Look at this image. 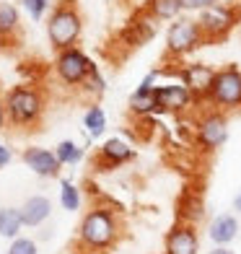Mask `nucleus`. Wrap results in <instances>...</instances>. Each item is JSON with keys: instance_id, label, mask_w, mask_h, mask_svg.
<instances>
[{"instance_id": "21", "label": "nucleus", "mask_w": 241, "mask_h": 254, "mask_svg": "<svg viewBox=\"0 0 241 254\" xmlns=\"http://www.w3.org/2000/svg\"><path fill=\"white\" fill-rule=\"evenodd\" d=\"M83 130H86L88 137H94V140L107 132V112L101 109L96 101L83 112Z\"/></svg>"}, {"instance_id": "24", "label": "nucleus", "mask_w": 241, "mask_h": 254, "mask_svg": "<svg viewBox=\"0 0 241 254\" xmlns=\"http://www.w3.org/2000/svg\"><path fill=\"white\" fill-rule=\"evenodd\" d=\"M55 156L62 166H75L83 161V148H80L75 140H60L55 145Z\"/></svg>"}, {"instance_id": "4", "label": "nucleus", "mask_w": 241, "mask_h": 254, "mask_svg": "<svg viewBox=\"0 0 241 254\" xmlns=\"http://www.w3.org/2000/svg\"><path fill=\"white\" fill-rule=\"evenodd\" d=\"M205 37L200 31V24L194 16H184L169 21L166 34H164V50H166V60H177L181 63L184 57H189L192 52H197L200 47H205Z\"/></svg>"}, {"instance_id": "18", "label": "nucleus", "mask_w": 241, "mask_h": 254, "mask_svg": "<svg viewBox=\"0 0 241 254\" xmlns=\"http://www.w3.org/2000/svg\"><path fill=\"white\" fill-rule=\"evenodd\" d=\"M21 34V13L13 3L0 0V42H13Z\"/></svg>"}, {"instance_id": "23", "label": "nucleus", "mask_w": 241, "mask_h": 254, "mask_svg": "<svg viewBox=\"0 0 241 254\" xmlns=\"http://www.w3.org/2000/svg\"><path fill=\"white\" fill-rule=\"evenodd\" d=\"M80 202H83V197H80L78 184L70 182V179H60V205H62V210L75 213V210H80Z\"/></svg>"}, {"instance_id": "16", "label": "nucleus", "mask_w": 241, "mask_h": 254, "mask_svg": "<svg viewBox=\"0 0 241 254\" xmlns=\"http://www.w3.org/2000/svg\"><path fill=\"white\" fill-rule=\"evenodd\" d=\"M239 236V218L234 213H218L208 223V239L215 247H231Z\"/></svg>"}, {"instance_id": "32", "label": "nucleus", "mask_w": 241, "mask_h": 254, "mask_svg": "<svg viewBox=\"0 0 241 254\" xmlns=\"http://www.w3.org/2000/svg\"><path fill=\"white\" fill-rule=\"evenodd\" d=\"M234 210H236V213H241V192L234 197Z\"/></svg>"}, {"instance_id": "10", "label": "nucleus", "mask_w": 241, "mask_h": 254, "mask_svg": "<svg viewBox=\"0 0 241 254\" xmlns=\"http://www.w3.org/2000/svg\"><path fill=\"white\" fill-rule=\"evenodd\" d=\"M161 75H174V80H181L205 107V99H208V91H210L213 78H215V67L205 65V63H179V67H174V70H161Z\"/></svg>"}, {"instance_id": "29", "label": "nucleus", "mask_w": 241, "mask_h": 254, "mask_svg": "<svg viewBox=\"0 0 241 254\" xmlns=\"http://www.w3.org/2000/svg\"><path fill=\"white\" fill-rule=\"evenodd\" d=\"M10 161H13V153H10V148L5 143H0V169H5Z\"/></svg>"}, {"instance_id": "3", "label": "nucleus", "mask_w": 241, "mask_h": 254, "mask_svg": "<svg viewBox=\"0 0 241 254\" xmlns=\"http://www.w3.org/2000/svg\"><path fill=\"white\" fill-rule=\"evenodd\" d=\"M83 34V16L75 5V0H57L47 18V39L55 52L78 47V39Z\"/></svg>"}, {"instance_id": "8", "label": "nucleus", "mask_w": 241, "mask_h": 254, "mask_svg": "<svg viewBox=\"0 0 241 254\" xmlns=\"http://www.w3.org/2000/svg\"><path fill=\"white\" fill-rule=\"evenodd\" d=\"M194 18H197V24H200V31H202L205 42L213 44V42L226 39L228 34H231V31L239 26V21H241V10H239V5L221 3V0H218L215 5L200 10V13L194 16Z\"/></svg>"}, {"instance_id": "7", "label": "nucleus", "mask_w": 241, "mask_h": 254, "mask_svg": "<svg viewBox=\"0 0 241 254\" xmlns=\"http://www.w3.org/2000/svg\"><path fill=\"white\" fill-rule=\"evenodd\" d=\"M192 140H194L200 153L221 151V148L226 145V140H228V114L205 107V112L194 120Z\"/></svg>"}, {"instance_id": "22", "label": "nucleus", "mask_w": 241, "mask_h": 254, "mask_svg": "<svg viewBox=\"0 0 241 254\" xmlns=\"http://www.w3.org/2000/svg\"><path fill=\"white\" fill-rule=\"evenodd\" d=\"M21 228H24V218H21V207H0V236L13 241Z\"/></svg>"}, {"instance_id": "13", "label": "nucleus", "mask_w": 241, "mask_h": 254, "mask_svg": "<svg viewBox=\"0 0 241 254\" xmlns=\"http://www.w3.org/2000/svg\"><path fill=\"white\" fill-rule=\"evenodd\" d=\"M158 78H161V70L156 67V70L148 73L140 83H137V88L130 94L127 107H130V112L135 114V117H153V114H158L156 96H153V88L158 86Z\"/></svg>"}, {"instance_id": "30", "label": "nucleus", "mask_w": 241, "mask_h": 254, "mask_svg": "<svg viewBox=\"0 0 241 254\" xmlns=\"http://www.w3.org/2000/svg\"><path fill=\"white\" fill-rule=\"evenodd\" d=\"M5 125H8V112H5V99L0 96V132L5 130Z\"/></svg>"}, {"instance_id": "20", "label": "nucleus", "mask_w": 241, "mask_h": 254, "mask_svg": "<svg viewBox=\"0 0 241 254\" xmlns=\"http://www.w3.org/2000/svg\"><path fill=\"white\" fill-rule=\"evenodd\" d=\"M177 215H179V221L197 226V221L205 215L202 194H197V192H184V194L179 197V202H177Z\"/></svg>"}, {"instance_id": "26", "label": "nucleus", "mask_w": 241, "mask_h": 254, "mask_svg": "<svg viewBox=\"0 0 241 254\" xmlns=\"http://www.w3.org/2000/svg\"><path fill=\"white\" fill-rule=\"evenodd\" d=\"M8 254H39V247L29 236H16L8 247Z\"/></svg>"}, {"instance_id": "27", "label": "nucleus", "mask_w": 241, "mask_h": 254, "mask_svg": "<svg viewBox=\"0 0 241 254\" xmlns=\"http://www.w3.org/2000/svg\"><path fill=\"white\" fill-rule=\"evenodd\" d=\"M83 91H88L91 96H101V94L107 91V80H104V75H101V70H99V67H96V70L91 73V78L86 80Z\"/></svg>"}, {"instance_id": "28", "label": "nucleus", "mask_w": 241, "mask_h": 254, "mask_svg": "<svg viewBox=\"0 0 241 254\" xmlns=\"http://www.w3.org/2000/svg\"><path fill=\"white\" fill-rule=\"evenodd\" d=\"M215 3H218V0H184V8L189 10V13H200V10L210 8Z\"/></svg>"}, {"instance_id": "17", "label": "nucleus", "mask_w": 241, "mask_h": 254, "mask_svg": "<svg viewBox=\"0 0 241 254\" xmlns=\"http://www.w3.org/2000/svg\"><path fill=\"white\" fill-rule=\"evenodd\" d=\"M50 215H52V202L44 194H34V197H29L21 205V218H24V226H29V228L42 226Z\"/></svg>"}, {"instance_id": "25", "label": "nucleus", "mask_w": 241, "mask_h": 254, "mask_svg": "<svg viewBox=\"0 0 241 254\" xmlns=\"http://www.w3.org/2000/svg\"><path fill=\"white\" fill-rule=\"evenodd\" d=\"M21 5H24V10L34 21H42L52 10L55 3H52V0H21Z\"/></svg>"}, {"instance_id": "31", "label": "nucleus", "mask_w": 241, "mask_h": 254, "mask_svg": "<svg viewBox=\"0 0 241 254\" xmlns=\"http://www.w3.org/2000/svg\"><path fill=\"white\" fill-rule=\"evenodd\" d=\"M210 254H234V252L228 249V247H215V249H213Z\"/></svg>"}, {"instance_id": "6", "label": "nucleus", "mask_w": 241, "mask_h": 254, "mask_svg": "<svg viewBox=\"0 0 241 254\" xmlns=\"http://www.w3.org/2000/svg\"><path fill=\"white\" fill-rule=\"evenodd\" d=\"M55 75L62 86L67 88H83L86 80L91 78V73L96 70V63L80 50V47H67V50H60L55 55Z\"/></svg>"}, {"instance_id": "19", "label": "nucleus", "mask_w": 241, "mask_h": 254, "mask_svg": "<svg viewBox=\"0 0 241 254\" xmlns=\"http://www.w3.org/2000/svg\"><path fill=\"white\" fill-rule=\"evenodd\" d=\"M145 13L156 21H174L184 13V0H145Z\"/></svg>"}, {"instance_id": "33", "label": "nucleus", "mask_w": 241, "mask_h": 254, "mask_svg": "<svg viewBox=\"0 0 241 254\" xmlns=\"http://www.w3.org/2000/svg\"><path fill=\"white\" fill-rule=\"evenodd\" d=\"M65 254H91V252H86V249H73V252H65Z\"/></svg>"}, {"instance_id": "12", "label": "nucleus", "mask_w": 241, "mask_h": 254, "mask_svg": "<svg viewBox=\"0 0 241 254\" xmlns=\"http://www.w3.org/2000/svg\"><path fill=\"white\" fill-rule=\"evenodd\" d=\"M156 29H158V21L148 16L145 8H143L140 13H135L127 24H124V29L120 31V42L124 44V47H130V50L145 47V44L156 37Z\"/></svg>"}, {"instance_id": "15", "label": "nucleus", "mask_w": 241, "mask_h": 254, "mask_svg": "<svg viewBox=\"0 0 241 254\" xmlns=\"http://www.w3.org/2000/svg\"><path fill=\"white\" fill-rule=\"evenodd\" d=\"M21 158H24L26 169H31L34 174L42 177V179H55V177H60V169H62V164L57 161L55 151H50V148L29 145V148H24V153H21Z\"/></svg>"}, {"instance_id": "5", "label": "nucleus", "mask_w": 241, "mask_h": 254, "mask_svg": "<svg viewBox=\"0 0 241 254\" xmlns=\"http://www.w3.org/2000/svg\"><path fill=\"white\" fill-rule=\"evenodd\" d=\"M205 107L226 112V114L241 109V67L239 65L215 67V78L208 91V99H205Z\"/></svg>"}, {"instance_id": "14", "label": "nucleus", "mask_w": 241, "mask_h": 254, "mask_svg": "<svg viewBox=\"0 0 241 254\" xmlns=\"http://www.w3.org/2000/svg\"><path fill=\"white\" fill-rule=\"evenodd\" d=\"M135 156H137L135 148L124 137H109V140L101 143L99 153H96V166H99V171H112V169L130 164Z\"/></svg>"}, {"instance_id": "11", "label": "nucleus", "mask_w": 241, "mask_h": 254, "mask_svg": "<svg viewBox=\"0 0 241 254\" xmlns=\"http://www.w3.org/2000/svg\"><path fill=\"white\" fill-rule=\"evenodd\" d=\"M164 254H200L197 226L177 221L164 236Z\"/></svg>"}, {"instance_id": "2", "label": "nucleus", "mask_w": 241, "mask_h": 254, "mask_svg": "<svg viewBox=\"0 0 241 254\" xmlns=\"http://www.w3.org/2000/svg\"><path fill=\"white\" fill-rule=\"evenodd\" d=\"M5 112H8V125L18 127V130H34L39 127L47 112V99L44 91L37 83H16L10 86L5 94Z\"/></svg>"}, {"instance_id": "1", "label": "nucleus", "mask_w": 241, "mask_h": 254, "mask_svg": "<svg viewBox=\"0 0 241 254\" xmlns=\"http://www.w3.org/2000/svg\"><path fill=\"white\" fill-rule=\"evenodd\" d=\"M122 234V223L114 207L94 205L78 223V244L91 254H107Z\"/></svg>"}, {"instance_id": "9", "label": "nucleus", "mask_w": 241, "mask_h": 254, "mask_svg": "<svg viewBox=\"0 0 241 254\" xmlns=\"http://www.w3.org/2000/svg\"><path fill=\"white\" fill-rule=\"evenodd\" d=\"M153 96H156L158 114H177V117H184V114H189L194 107H202L200 99L194 96L181 80H166V83H158L153 88Z\"/></svg>"}]
</instances>
